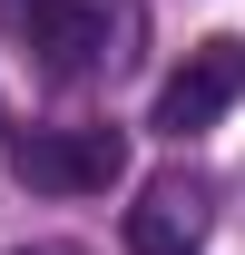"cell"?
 I'll return each mask as SVG.
<instances>
[{
    "mask_svg": "<svg viewBox=\"0 0 245 255\" xmlns=\"http://www.w3.org/2000/svg\"><path fill=\"white\" fill-rule=\"evenodd\" d=\"M10 167H20V187H39V196H108L127 177V137L118 128H49L30 147H10Z\"/></svg>",
    "mask_w": 245,
    "mask_h": 255,
    "instance_id": "6da1fadb",
    "label": "cell"
},
{
    "mask_svg": "<svg viewBox=\"0 0 245 255\" xmlns=\"http://www.w3.org/2000/svg\"><path fill=\"white\" fill-rule=\"evenodd\" d=\"M236 98H245V39H196V49H186V69L157 89L147 128H157V137H196V128H216Z\"/></svg>",
    "mask_w": 245,
    "mask_h": 255,
    "instance_id": "7a4b0ae2",
    "label": "cell"
},
{
    "mask_svg": "<svg viewBox=\"0 0 245 255\" xmlns=\"http://www.w3.org/2000/svg\"><path fill=\"white\" fill-rule=\"evenodd\" d=\"M196 236H206V187L196 177H157L127 206V255H196Z\"/></svg>",
    "mask_w": 245,
    "mask_h": 255,
    "instance_id": "3957f363",
    "label": "cell"
},
{
    "mask_svg": "<svg viewBox=\"0 0 245 255\" xmlns=\"http://www.w3.org/2000/svg\"><path fill=\"white\" fill-rule=\"evenodd\" d=\"M20 30H30V49H49V69H89L108 49V10H89V0H20Z\"/></svg>",
    "mask_w": 245,
    "mask_h": 255,
    "instance_id": "277c9868",
    "label": "cell"
},
{
    "mask_svg": "<svg viewBox=\"0 0 245 255\" xmlns=\"http://www.w3.org/2000/svg\"><path fill=\"white\" fill-rule=\"evenodd\" d=\"M0 137H10V108H0Z\"/></svg>",
    "mask_w": 245,
    "mask_h": 255,
    "instance_id": "5b68a950",
    "label": "cell"
}]
</instances>
